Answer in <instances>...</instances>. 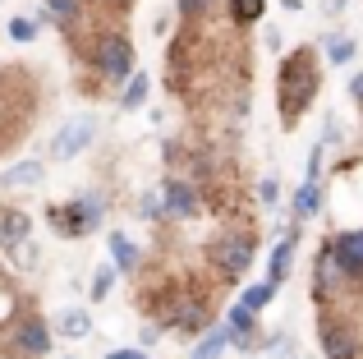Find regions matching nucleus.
<instances>
[{
	"mask_svg": "<svg viewBox=\"0 0 363 359\" xmlns=\"http://www.w3.org/2000/svg\"><path fill=\"white\" fill-rule=\"evenodd\" d=\"M147 92H152V79H147V70H138L129 83H124V97H120V106H124V111H138L143 101H147Z\"/></svg>",
	"mask_w": 363,
	"mask_h": 359,
	"instance_id": "aec40b11",
	"label": "nucleus"
},
{
	"mask_svg": "<svg viewBox=\"0 0 363 359\" xmlns=\"http://www.w3.org/2000/svg\"><path fill=\"white\" fill-rule=\"evenodd\" d=\"M55 332L69 336V341H79V336L92 332V314H88V309H65V314L55 318Z\"/></svg>",
	"mask_w": 363,
	"mask_h": 359,
	"instance_id": "dca6fc26",
	"label": "nucleus"
},
{
	"mask_svg": "<svg viewBox=\"0 0 363 359\" xmlns=\"http://www.w3.org/2000/svg\"><path fill=\"white\" fill-rule=\"evenodd\" d=\"M9 318H14V295L0 290V323H9Z\"/></svg>",
	"mask_w": 363,
	"mask_h": 359,
	"instance_id": "c85d7f7f",
	"label": "nucleus"
},
{
	"mask_svg": "<svg viewBox=\"0 0 363 359\" xmlns=\"http://www.w3.org/2000/svg\"><path fill=\"white\" fill-rule=\"evenodd\" d=\"M327 249H331V258H336L340 277L363 281V231H345V235H336V240H327Z\"/></svg>",
	"mask_w": 363,
	"mask_h": 359,
	"instance_id": "6e6552de",
	"label": "nucleus"
},
{
	"mask_svg": "<svg viewBox=\"0 0 363 359\" xmlns=\"http://www.w3.org/2000/svg\"><path fill=\"white\" fill-rule=\"evenodd\" d=\"M92 138H97V116H79V120H69V125L55 129V138H51V157H55V162H69V157L88 153Z\"/></svg>",
	"mask_w": 363,
	"mask_h": 359,
	"instance_id": "0eeeda50",
	"label": "nucleus"
},
{
	"mask_svg": "<svg viewBox=\"0 0 363 359\" xmlns=\"http://www.w3.org/2000/svg\"><path fill=\"white\" fill-rule=\"evenodd\" d=\"M294 244H299V226L294 231H285V240L272 249V272H267V281H276L281 286L285 277H290V258H294Z\"/></svg>",
	"mask_w": 363,
	"mask_h": 359,
	"instance_id": "4468645a",
	"label": "nucleus"
},
{
	"mask_svg": "<svg viewBox=\"0 0 363 359\" xmlns=\"http://www.w3.org/2000/svg\"><path fill=\"white\" fill-rule=\"evenodd\" d=\"M175 5H179V14H184V18H203L207 9H216L221 0H175Z\"/></svg>",
	"mask_w": 363,
	"mask_h": 359,
	"instance_id": "bb28decb",
	"label": "nucleus"
},
{
	"mask_svg": "<svg viewBox=\"0 0 363 359\" xmlns=\"http://www.w3.org/2000/svg\"><path fill=\"white\" fill-rule=\"evenodd\" d=\"M51 336L55 327H46L42 318H18L14 327H9V355L14 359H37L51 350Z\"/></svg>",
	"mask_w": 363,
	"mask_h": 359,
	"instance_id": "423d86ee",
	"label": "nucleus"
},
{
	"mask_svg": "<svg viewBox=\"0 0 363 359\" xmlns=\"http://www.w3.org/2000/svg\"><path fill=\"white\" fill-rule=\"evenodd\" d=\"M290 207H294V216H299V221L318 212V207H322V189H318V180H303V184L294 189V203H290Z\"/></svg>",
	"mask_w": 363,
	"mask_h": 359,
	"instance_id": "6ab92c4d",
	"label": "nucleus"
},
{
	"mask_svg": "<svg viewBox=\"0 0 363 359\" xmlns=\"http://www.w3.org/2000/svg\"><path fill=\"white\" fill-rule=\"evenodd\" d=\"M345 5H350V0H327V14H340Z\"/></svg>",
	"mask_w": 363,
	"mask_h": 359,
	"instance_id": "473e14b6",
	"label": "nucleus"
},
{
	"mask_svg": "<svg viewBox=\"0 0 363 359\" xmlns=\"http://www.w3.org/2000/svg\"><path fill=\"white\" fill-rule=\"evenodd\" d=\"M28 231H33L28 212H14V207H5V212H0V249H9V244H23Z\"/></svg>",
	"mask_w": 363,
	"mask_h": 359,
	"instance_id": "2eb2a0df",
	"label": "nucleus"
},
{
	"mask_svg": "<svg viewBox=\"0 0 363 359\" xmlns=\"http://www.w3.org/2000/svg\"><path fill=\"white\" fill-rule=\"evenodd\" d=\"M272 299H276V281H253V286L244 290V299H240V304H248L253 314H262V309L272 304Z\"/></svg>",
	"mask_w": 363,
	"mask_h": 359,
	"instance_id": "4be33fe9",
	"label": "nucleus"
},
{
	"mask_svg": "<svg viewBox=\"0 0 363 359\" xmlns=\"http://www.w3.org/2000/svg\"><path fill=\"white\" fill-rule=\"evenodd\" d=\"M318 346H322V355H327V359H363L359 327L350 323V318H340V314H327V318H322Z\"/></svg>",
	"mask_w": 363,
	"mask_h": 359,
	"instance_id": "39448f33",
	"label": "nucleus"
},
{
	"mask_svg": "<svg viewBox=\"0 0 363 359\" xmlns=\"http://www.w3.org/2000/svg\"><path fill=\"white\" fill-rule=\"evenodd\" d=\"M225 9H230L235 28H253L257 18L267 14V0H225Z\"/></svg>",
	"mask_w": 363,
	"mask_h": 359,
	"instance_id": "f3484780",
	"label": "nucleus"
},
{
	"mask_svg": "<svg viewBox=\"0 0 363 359\" xmlns=\"http://www.w3.org/2000/svg\"><path fill=\"white\" fill-rule=\"evenodd\" d=\"M106 359H147V350H111Z\"/></svg>",
	"mask_w": 363,
	"mask_h": 359,
	"instance_id": "7c9ffc66",
	"label": "nucleus"
},
{
	"mask_svg": "<svg viewBox=\"0 0 363 359\" xmlns=\"http://www.w3.org/2000/svg\"><path fill=\"white\" fill-rule=\"evenodd\" d=\"M138 212H143V221H161V216H166V184L152 189V194H143Z\"/></svg>",
	"mask_w": 363,
	"mask_h": 359,
	"instance_id": "b1692460",
	"label": "nucleus"
},
{
	"mask_svg": "<svg viewBox=\"0 0 363 359\" xmlns=\"http://www.w3.org/2000/svg\"><path fill=\"white\" fill-rule=\"evenodd\" d=\"M350 92H354V101H363V74H354V83H350Z\"/></svg>",
	"mask_w": 363,
	"mask_h": 359,
	"instance_id": "2f4dec72",
	"label": "nucleus"
},
{
	"mask_svg": "<svg viewBox=\"0 0 363 359\" xmlns=\"http://www.w3.org/2000/svg\"><path fill=\"white\" fill-rule=\"evenodd\" d=\"M101 216H106L101 194H88V198H74V203H65V207H51V226L60 235H92L101 226Z\"/></svg>",
	"mask_w": 363,
	"mask_h": 359,
	"instance_id": "20e7f679",
	"label": "nucleus"
},
{
	"mask_svg": "<svg viewBox=\"0 0 363 359\" xmlns=\"http://www.w3.org/2000/svg\"><path fill=\"white\" fill-rule=\"evenodd\" d=\"M253 235L248 231H221L212 240V263H216V272H221L225 281H235V277H244L248 267H253Z\"/></svg>",
	"mask_w": 363,
	"mask_h": 359,
	"instance_id": "7ed1b4c3",
	"label": "nucleus"
},
{
	"mask_svg": "<svg viewBox=\"0 0 363 359\" xmlns=\"http://www.w3.org/2000/svg\"><path fill=\"white\" fill-rule=\"evenodd\" d=\"M116 277H120V267H116V263H101V267H97V277H92V290H88V295L97 299V304H101V299H111V290H116Z\"/></svg>",
	"mask_w": 363,
	"mask_h": 359,
	"instance_id": "412c9836",
	"label": "nucleus"
},
{
	"mask_svg": "<svg viewBox=\"0 0 363 359\" xmlns=\"http://www.w3.org/2000/svg\"><path fill=\"white\" fill-rule=\"evenodd\" d=\"M111 263H116L120 272H138V263H143V249L129 240L124 231H111Z\"/></svg>",
	"mask_w": 363,
	"mask_h": 359,
	"instance_id": "ddd939ff",
	"label": "nucleus"
},
{
	"mask_svg": "<svg viewBox=\"0 0 363 359\" xmlns=\"http://www.w3.org/2000/svg\"><path fill=\"white\" fill-rule=\"evenodd\" d=\"M157 336H161V323H152V327H143V332H138V341H143V350H147V346H157Z\"/></svg>",
	"mask_w": 363,
	"mask_h": 359,
	"instance_id": "c756f323",
	"label": "nucleus"
},
{
	"mask_svg": "<svg viewBox=\"0 0 363 359\" xmlns=\"http://www.w3.org/2000/svg\"><path fill=\"white\" fill-rule=\"evenodd\" d=\"M166 216H170V221H194V216H198L194 180H166Z\"/></svg>",
	"mask_w": 363,
	"mask_h": 359,
	"instance_id": "1a4fd4ad",
	"label": "nucleus"
},
{
	"mask_svg": "<svg viewBox=\"0 0 363 359\" xmlns=\"http://www.w3.org/2000/svg\"><path fill=\"white\" fill-rule=\"evenodd\" d=\"M37 18H28V14H18V18H9V37H14V42H37Z\"/></svg>",
	"mask_w": 363,
	"mask_h": 359,
	"instance_id": "393cba45",
	"label": "nucleus"
},
{
	"mask_svg": "<svg viewBox=\"0 0 363 359\" xmlns=\"http://www.w3.org/2000/svg\"><path fill=\"white\" fill-rule=\"evenodd\" d=\"M327 60L331 65H350L354 60V42H350V37H331L327 42Z\"/></svg>",
	"mask_w": 363,
	"mask_h": 359,
	"instance_id": "a878e982",
	"label": "nucleus"
},
{
	"mask_svg": "<svg viewBox=\"0 0 363 359\" xmlns=\"http://www.w3.org/2000/svg\"><path fill=\"white\" fill-rule=\"evenodd\" d=\"M46 9H51V18L65 23V28H74L83 18V0H46Z\"/></svg>",
	"mask_w": 363,
	"mask_h": 359,
	"instance_id": "5701e85b",
	"label": "nucleus"
},
{
	"mask_svg": "<svg viewBox=\"0 0 363 359\" xmlns=\"http://www.w3.org/2000/svg\"><path fill=\"white\" fill-rule=\"evenodd\" d=\"M92 70L101 74L106 83H129L133 74V42L116 28H106V33L97 37V46H92Z\"/></svg>",
	"mask_w": 363,
	"mask_h": 359,
	"instance_id": "f03ea898",
	"label": "nucleus"
},
{
	"mask_svg": "<svg viewBox=\"0 0 363 359\" xmlns=\"http://www.w3.org/2000/svg\"><path fill=\"white\" fill-rule=\"evenodd\" d=\"M225 327H230V346H240V350H253L257 314H253L248 304H230V314H225Z\"/></svg>",
	"mask_w": 363,
	"mask_h": 359,
	"instance_id": "9b49d317",
	"label": "nucleus"
},
{
	"mask_svg": "<svg viewBox=\"0 0 363 359\" xmlns=\"http://www.w3.org/2000/svg\"><path fill=\"white\" fill-rule=\"evenodd\" d=\"M276 194H281V189H276V175H267L262 184H257V198H262V203H276Z\"/></svg>",
	"mask_w": 363,
	"mask_h": 359,
	"instance_id": "cd10ccee",
	"label": "nucleus"
},
{
	"mask_svg": "<svg viewBox=\"0 0 363 359\" xmlns=\"http://www.w3.org/2000/svg\"><path fill=\"white\" fill-rule=\"evenodd\" d=\"M281 5H285V9H303V0H281Z\"/></svg>",
	"mask_w": 363,
	"mask_h": 359,
	"instance_id": "72a5a7b5",
	"label": "nucleus"
},
{
	"mask_svg": "<svg viewBox=\"0 0 363 359\" xmlns=\"http://www.w3.org/2000/svg\"><path fill=\"white\" fill-rule=\"evenodd\" d=\"M166 327H179L184 336H198L207 327V299H198V295H184L179 299V309L170 314V323Z\"/></svg>",
	"mask_w": 363,
	"mask_h": 359,
	"instance_id": "9d476101",
	"label": "nucleus"
},
{
	"mask_svg": "<svg viewBox=\"0 0 363 359\" xmlns=\"http://www.w3.org/2000/svg\"><path fill=\"white\" fill-rule=\"evenodd\" d=\"M42 175H46V166L37 162V157H28V162L0 171V184H5V189H28V184H42Z\"/></svg>",
	"mask_w": 363,
	"mask_h": 359,
	"instance_id": "f8f14e48",
	"label": "nucleus"
},
{
	"mask_svg": "<svg viewBox=\"0 0 363 359\" xmlns=\"http://www.w3.org/2000/svg\"><path fill=\"white\" fill-rule=\"evenodd\" d=\"M225 350H230V327H212V332L203 336V341H198V350H194V359H221Z\"/></svg>",
	"mask_w": 363,
	"mask_h": 359,
	"instance_id": "a211bd4d",
	"label": "nucleus"
},
{
	"mask_svg": "<svg viewBox=\"0 0 363 359\" xmlns=\"http://www.w3.org/2000/svg\"><path fill=\"white\" fill-rule=\"evenodd\" d=\"M322 88V70H318V55L308 46H299L294 55H285L281 65V79H276V101H281V125H299V116L318 101Z\"/></svg>",
	"mask_w": 363,
	"mask_h": 359,
	"instance_id": "f257e3e1",
	"label": "nucleus"
}]
</instances>
